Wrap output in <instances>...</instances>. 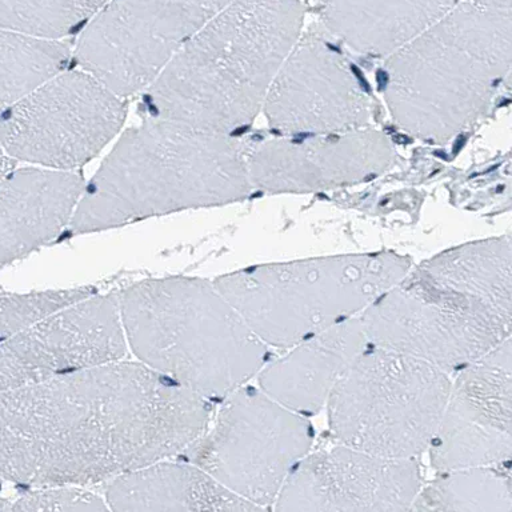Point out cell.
Masks as SVG:
<instances>
[{"label": "cell", "mask_w": 512, "mask_h": 512, "mask_svg": "<svg viewBox=\"0 0 512 512\" xmlns=\"http://www.w3.org/2000/svg\"><path fill=\"white\" fill-rule=\"evenodd\" d=\"M212 406L123 360L0 391V480L84 487L180 458L210 426Z\"/></svg>", "instance_id": "cell-1"}, {"label": "cell", "mask_w": 512, "mask_h": 512, "mask_svg": "<svg viewBox=\"0 0 512 512\" xmlns=\"http://www.w3.org/2000/svg\"><path fill=\"white\" fill-rule=\"evenodd\" d=\"M368 343L459 371L511 338V240L424 260L359 315Z\"/></svg>", "instance_id": "cell-2"}, {"label": "cell", "mask_w": 512, "mask_h": 512, "mask_svg": "<svg viewBox=\"0 0 512 512\" xmlns=\"http://www.w3.org/2000/svg\"><path fill=\"white\" fill-rule=\"evenodd\" d=\"M303 20L299 0H232L142 92L143 118L223 135L250 126Z\"/></svg>", "instance_id": "cell-3"}, {"label": "cell", "mask_w": 512, "mask_h": 512, "mask_svg": "<svg viewBox=\"0 0 512 512\" xmlns=\"http://www.w3.org/2000/svg\"><path fill=\"white\" fill-rule=\"evenodd\" d=\"M254 190L246 142L163 119L120 136L84 183L71 234H91L152 216L242 202Z\"/></svg>", "instance_id": "cell-4"}, {"label": "cell", "mask_w": 512, "mask_h": 512, "mask_svg": "<svg viewBox=\"0 0 512 512\" xmlns=\"http://www.w3.org/2000/svg\"><path fill=\"white\" fill-rule=\"evenodd\" d=\"M511 10L458 3L388 56L382 92L394 122L446 144L490 111L511 71Z\"/></svg>", "instance_id": "cell-5"}, {"label": "cell", "mask_w": 512, "mask_h": 512, "mask_svg": "<svg viewBox=\"0 0 512 512\" xmlns=\"http://www.w3.org/2000/svg\"><path fill=\"white\" fill-rule=\"evenodd\" d=\"M127 347L139 362L202 398L224 400L268 362V346L206 279H148L119 294Z\"/></svg>", "instance_id": "cell-6"}, {"label": "cell", "mask_w": 512, "mask_h": 512, "mask_svg": "<svg viewBox=\"0 0 512 512\" xmlns=\"http://www.w3.org/2000/svg\"><path fill=\"white\" fill-rule=\"evenodd\" d=\"M392 251L260 264L214 280L267 346L291 348L362 314L411 270Z\"/></svg>", "instance_id": "cell-7"}, {"label": "cell", "mask_w": 512, "mask_h": 512, "mask_svg": "<svg viewBox=\"0 0 512 512\" xmlns=\"http://www.w3.org/2000/svg\"><path fill=\"white\" fill-rule=\"evenodd\" d=\"M450 388L442 368L368 343L328 396L332 438L368 454L416 459L430 447Z\"/></svg>", "instance_id": "cell-8"}, {"label": "cell", "mask_w": 512, "mask_h": 512, "mask_svg": "<svg viewBox=\"0 0 512 512\" xmlns=\"http://www.w3.org/2000/svg\"><path fill=\"white\" fill-rule=\"evenodd\" d=\"M314 440L306 416L246 384L224 399L206 432L182 458L264 511L274 506Z\"/></svg>", "instance_id": "cell-9"}, {"label": "cell", "mask_w": 512, "mask_h": 512, "mask_svg": "<svg viewBox=\"0 0 512 512\" xmlns=\"http://www.w3.org/2000/svg\"><path fill=\"white\" fill-rule=\"evenodd\" d=\"M126 114V99L66 68L0 114V146L15 162L74 171L110 143Z\"/></svg>", "instance_id": "cell-10"}, {"label": "cell", "mask_w": 512, "mask_h": 512, "mask_svg": "<svg viewBox=\"0 0 512 512\" xmlns=\"http://www.w3.org/2000/svg\"><path fill=\"white\" fill-rule=\"evenodd\" d=\"M232 0H107L72 59L124 99L144 90Z\"/></svg>", "instance_id": "cell-11"}, {"label": "cell", "mask_w": 512, "mask_h": 512, "mask_svg": "<svg viewBox=\"0 0 512 512\" xmlns=\"http://www.w3.org/2000/svg\"><path fill=\"white\" fill-rule=\"evenodd\" d=\"M263 112L280 135H316L367 127L371 96L350 60L327 34H300L264 99Z\"/></svg>", "instance_id": "cell-12"}, {"label": "cell", "mask_w": 512, "mask_h": 512, "mask_svg": "<svg viewBox=\"0 0 512 512\" xmlns=\"http://www.w3.org/2000/svg\"><path fill=\"white\" fill-rule=\"evenodd\" d=\"M127 350L119 296L94 292L0 342V391L118 362Z\"/></svg>", "instance_id": "cell-13"}, {"label": "cell", "mask_w": 512, "mask_h": 512, "mask_svg": "<svg viewBox=\"0 0 512 512\" xmlns=\"http://www.w3.org/2000/svg\"><path fill=\"white\" fill-rule=\"evenodd\" d=\"M252 188L308 194L367 182L390 170L395 150L371 127L316 135H282L246 143Z\"/></svg>", "instance_id": "cell-14"}, {"label": "cell", "mask_w": 512, "mask_h": 512, "mask_svg": "<svg viewBox=\"0 0 512 512\" xmlns=\"http://www.w3.org/2000/svg\"><path fill=\"white\" fill-rule=\"evenodd\" d=\"M428 451L439 472L511 462V338L460 368Z\"/></svg>", "instance_id": "cell-15"}, {"label": "cell", "mask_w": 512, "mask_h": 512, "mask_svg": "<svg viewBox=\"0 0 512 512\" xmlns=\"http://www.w3.org/2000/svg\"><path fill=\"white\" fill-rule=\"evenodd\" d=\"M422 488L416 459H392L339 444L310 452L288 476L276 511H410Z\"/></svg>", "instance_id": "cell-16"}, {"label": "cell", "mask_w": 512, "mask_h": 512, "mask_svg": "<svg viewBox=\"0 0 512 512\" xmlns=\"http://www.w3.org/2000/svg\"><path fill=\"white\" fill-rule=\"evenodd\" d=\"M75 171L19 168L0 179V267L54 242L70 227L84 188Z\"/></svg>", "instance_id": "cell-17"}, {"label": "cell", "mask_w": 512, "mask_h": 512, "mask_svg": "<svg viewBox=\"0 0 512 512\" xmlns=\"http://www.w3.org/2000/svg\"><path fill=\"white\" fill-rule=\"evenodd\" d=\"M367 344L362 320L355 316L266 364L258 374V387L296 414L315 415L326 406L332 388Z\"/></svg>", "instance_id": "cell-18"}, {"label": "cell", "mask_w": 512, "mask_h": 512, "mask_svg": "<svg viewBox=\"0 0 512 512\" xmlns=\"http://www.w3.org/2000/svg\"><path fill=\"white\" fill-rule=\"evenodd\" d=\"M459 0H320L323 27L352 51L388 58Z\"/></svg>", "instance_id": "cell-19"}, {"label": "cell", "mask_w": 512, "mask_h": 512, "mask_svg": "<svg viewBox=\"0 0 512 512\" xmlns=\"http://www.w3.org/2000/svg\"><path fill=\"white\" fill-rule=\"evenodd\" d=\"M114 511H262L191 462L163 459L108 483Z\"/></svg>", "instance_id": "cell-20"}, {"label": "cell", "mask_w": 512, "mask_h": 512, "mask_svg": "<svg viewBox=\"0 0 512 512\" xmlns=\"http://www.w3.org/2000/svg\"><path fill=\"white\" fill-rule=\"evenodd\" d=\"M410 511L511 512V462L440 472Z\"/></svg>", "instance_id": "cell-21"}, {"label": "cell", "mask_w": 512, "mask_h": 512, "mask_svg": "<svg viewBox=\"0 0 512 512\" xmlns=\"http://www.w3.org/2000/svg\"><path fill=\"white\" fill-rule=\"evenodd\" d=\"M72 47L0 30V114L52 76L66 70Z\"/></svg>", "instance_id": "cell-22"}, {"label": "cell", "mask_w": 512, "mask_h": 512, "mask_svg": "<svg viewBox=\"0 0 512 512\" xmlns=\"http://www.w3.org/2000/svg\"><path fill=\"white\" fill-rule=\"evenodd\" d=\"M107 0H0V30L46 40L83 31Z\"/></svg>", "instance_id": "cell-23"}, {"label": "cell", "mask_w": 512, "mask_h": 512, "mask_svg": "<svg viewBox=\"0 0 512 512\" xmlns=\"http://www.w3.org/2000/svg\"><path fill=\"white\" fill-rule=\"evenodd\" d=\"M95 288L0 294V342L51 312L94 294Z\"/></svg>", "instance_id": "cell-24"}, {"label": "cell", "mask_w": 512, "mask_h": 512, "mask_svg": "<svg viewBox=\"0 0 512 512\" xmlns=\"http://www.w3.org/2000/svg\"><path fill=\"white\" fill-rule=\"evenodd\" d=\"M12 511H107L106 500L79 486L39 487L12 500Z\"/></svg>", "instance_id": "cell-25"}, {"label": "cell", "mask_w": 512, "mask_h": 512, "mask_svg": "<svg viewBox=\"0 0 512 512\" xmlns=\"http://www.w3.org/2000/svg\"><path fill=\"white\" fill-rule=\"evenodd\" d=\"M15 166V160L3 150L2 146H0V179H2L4 175L8 174V172L14 170Z\"/></svg>", "instance_id": "cell-26"}, {"label": "cell", "mask_w": 512, "mask_h": 512, "mask_svg": "<svg viewBox=\"0 0 512 512\" xmlns=\"http://www.w3.org/2000/svg\"><path fill=\"white\" fill-rule=\"evenodd\" d=\"M479 6L495 8V10H511V0H470Z\"/></svg>", "instance_id": "cell-27"}, {"label": "cell", "mask_w": 512, "mask_h": 512, "mask_svg": "<svg viewBox=\"0 0 512 512\" xmlns=\"http://www.w3.org/2000/svg\"><path fill=\"white\" fill-rule=\"evenodd\" d=\"M0 511H11V500L0 498Z\"/></svg>", "instance_id": "cell-28"}]
</instances>
